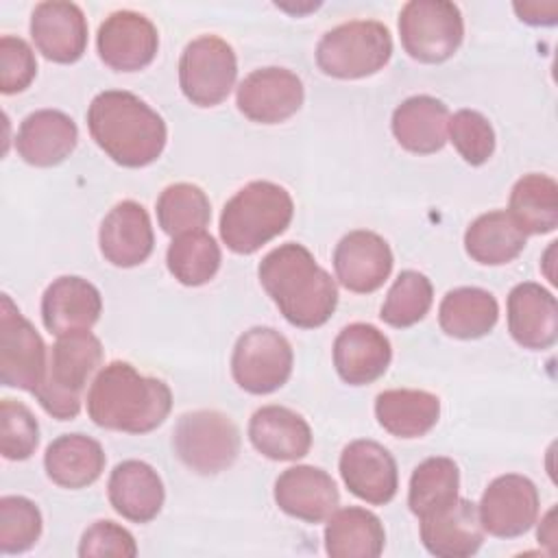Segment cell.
<instances>
[{
  "label": "cell",
  "instance_id": "1",
  "mask_svg": "<svg viewBox=\"0 0 558 558\" xmlns=\"http://www.w3.org/2000/svg\"><path fill=\"white\" fill-rule=\"evenodd\" d=\"M259 283L281 316L301 329L325 325L338 305V286L314 255L296 242H286L264 255Z\"/></svg>",
  "mask_w": 558,
  "mask_h": 558
},
{
  "label": "cell",
  "instance_id": "2",
  "mask_svg": "<svg viewBox=\"0 0 558 558\" xmlns=\"http://www.w3.org/2000/svg\"><path fill=\"white\" fill-rule=\"evenodd\" d=\"M87 129L107 157L124 168L150 166L168 142L163 118L124 89H105L94 96L87 109Z\"/></svg>",
  "mask_w": 558,
  "mask_h": 558
},
{
  "label": "cell",
  "instance_id": "3",
  "mask_svg": "<svg viewBox=\"0 0 558 558\" xmlns=\"http://www.w3.org/2000/svg\"><path fill=\"white\" fill-rule=\"evenodd\" d=\"M172 410V392L166 381L142 375L129 362L107 364L87 390V414L105 429L148 434Z\"/></svg>",
  "mask_w": 558,
  "mask_h": 558
},
{
  "label": "cell",
  "instance_id": "4",
  "mask_svg": "<svg viewBox=\"0 0 558 558\" xmlns=\"http://www.w3.org/2000/svg\"><path fill=\"white\" fill-rule=\"evenodd\" d=\"M294 216V201L272 181H251L238 190L220 214V238L229 251L251 255L281 235Z\"/></svg>",
  "mask_w": 558,
  "mask_h": 558
},
{
  "label": "cell",
  "instance_id": "5",
  "mask_svg": "<svg viewBox=\"0 0 558 558\" xmlns=\"http://www.w3.org/2000/svg\"><path fill=\"white\" fill-rule=\"evenodd\" d=\"M102 362V344L92 331L59 336L48 353V371L35 390L39 405L59 421H72L81 412V397Z\"/></svg>",
  "mask_w": 558,
  "mask_h": 558
},
{
  "label": "cell",
  "instance_id": "6",
  "mask_svg": "<svg viewBox=\"0 0 558 558\" xmlns=\"http://www.w3.org/2000/svg\"><path fill=\"white\" fill-rule=\"evenodd\" d=\"M392 57L388 26L377 20H353L327 31L316 46V65L333 78H364Z\"/></svg>",
  "mask_w": 558,
  "mask_h": 558
},
{
  "label": "cell",
  "instance_id": "7",
  "mask_svg": "<svg viewBox=\"0 0 558 558\" xmlns=\"http://www.w3.org/2000/svg\"><path fill=\"white\" fill-rule=\"evenodd\" d=\"M177 458L198 475L227 471L240 453L235 423L218 410H194L179 416L172 429Z\"/></svg>",
  "mask_w": 558,
  "mask_h": 558
},
{
  "label": "cell",
  "instance_id": "8",
  "mask_svg": "<svg viewBox=\"0 0 558 558\" xmlns=\"http://www.w3.org/2000/svg\"><path fill=\"white\" fill-rule=\"evenodd\" d=\"M403 50L421 63H442L453 57L464 37V20L449 0H410L399 13Z\"/></svg>",
  "mask_w": 558,
  "mask_h": 558
},
{
  "label": "cell",
  "instance_id": "9",
  "mask_svg": "<svg viewBox=\"0 0 558 558\" xmlns=\"http://www.w3.org/2000/svg\"><path fill=\"white\" fill-rule=\"evenodd\" d=\"M294 353L283 333L272 327L246 329L231 353L233 381L251 395H270L292 375Z\"/></svg>",
  "mask_w": 558,
  "mask_h": 558
},
{
  "label": "cell",
  "instance_id": "10",
  "mask_svg": "<svg viewBox=\"0 0 558 558\" xmlns=\"http://www.w3.org/2000/svg\"><path fill=\"white\" fill-rule=\"evenodd\" d=\"M238 59L233 48L218 35L192 39L179 59V87L196 107H216L233 89Z\"/></svg>",
  "mask_w": 558,
  "mask_h": 558
},
{
  "label": "cell",
  "instance_id": "11",
  "mask_svg": "<svg viewBox=\"0 0 558 558\" xmlns=\"http://www.w3.org/2000/svg\"><path fill=\"white\" fill-rule=\"evenodd\" d=\"M48 371V351L33 323L9 294L0 296V381L7 388L33 392Z\"/></svg>",
  "mask_w": 558,
  "mask_h": 558
},
{
  "label": "cell",
  "instance_id": "12",
  "mask_svg": "<svg viewBox=\"0 0 558 558\" xmlns=\"http://www.w3.org/2000/svg\"><path fill=\"white\" fill-rule=\"evenodd\" d=\"M541 497L536 484L519 473L495 477L477 504L484 532L497 538L523 536L538 519Z\"/></svg>",
  "mask_w": 558,
  "mask_h": 558
},
{
  "label": "cell",
  "instance_id": "13",
  "mask_svg": "<svg viewBox=\"0 0 558 558\" xmlns=\"http://www.w3.org/2000/svg\"><path fill=\"white\" fill-rule=\"evenodd\" d=\"M303 98V81L292 70L275 65L253 70L235 92L240 113L257 124H279L292 118Z\"/></svg>",
  "mask_w": 558,
  "mask_h": 558
},
{
  "label": "cell",
  "instance_id": "14",
  "mask_svg": "<svg viewBox=\"0 0 558 558\" xmlns=\"http://www.w3.org/2000/svg\"><path fill=\"white\" fill-rule=\"evenodd\" d=\"M98 57L116 72H137L153 63L159 48L155 24L135 11H116L98 26Z\"/></svg>",
  "mask_w": 558,
  "mask_h": 558
},
{
  "label": "cell",
  "instance_id": "15",
  "mask_svg": "<svg viewBox=\"0 0 558 558\" xmlns=\"http://www.w3.org/2000/svg\"><path fill=\"white\" fill-rule=\"evenodd\" d=\"M338 469L349 493L371 506H384L397 495V462L392 453L375 440L360 438L349 442L340 453Z\"/></svg>",
  "mask_w": 558,
  "mask_h": 558
},
{
  "label": "cell",
  "instance_id": "16",
  "mask_svg": "<svg viewBox=\"0 0 558 558\" xmlns=\"http://www.w3.org/2000/svg\"><path fill=\"white\" fill-rule=\"evenodd\" d=\"M392 264L395 257L388 242L375 231H349L333 248L336 279L355 294L379 290L390 277Z\"/></svg>",
  "mask_w": 558,
  "mask_h": 558
},
{
  "label": "cell",
  "instance_id": "17",
  "mask_svg": "<svg viewBox=\"0 0 558 558\" xmlns=\"http://www.w3.org/2000/svg\"><path fill=\"white\" fill-rule=\"evenodd\" d=\"M275 504L288 517L305 523H323L340 506V493L327 471L312 464H296L277 477Z\"/></svg>",
  "mask_w": 558,
  "mask_h": 558
},
{
  "label": "cell",
  "instance_id": "18",
  "mask_svg": "<svg viewBox=\"0 0 558 558\" xmlns=\"http://www.w3.org/2000/svg\"><path fill=\"white\" fill-rule=\"evenodd\" d=\"M31 37L48 61L74 63L87 48V20L74 2H39L31 15Z\"/></svg>",
  "mask_w": 558,
  "mask_h": 558
},
{
  "label": "cell",
  "instance_id": "19",
  "mask_svg": "<svg viewBox=\"0 0 558 558\" xmlns=\"http://www.w3.org/2000/svg\"><path fill=\"white\" fill-rule=\"evenodd\" d=\"M390 360V340L375 325L351 323L333 340V366L349 386L377 381L388 371Z\"/></svg>",
  "mask_w": 558,
  "mask_h": 558
},
{
  "label": "cell",
  "instance_id": "20",
  "mask_svg": "<svg viewBox=\"0 0 558 558\" xmlns=\"http://www.w3.org/2000/svg\"><path fill=\"white\" fill-rule=\"evenodd\" d=\"M98 244L102 257L118 268L144 264L155 248L148 211L135 201L118 203L100 222Z\"/></svg>",
  "mask_w": 558,
  "mask_h": 558
},
{
  "label": "cell",
  "instance_id": "21",
  "mask_svg": "<svg viewBox=\"0 0 558 558\" xmlns=\"http://www.w3.org/2000/svg\"><path fill=\"white\" fill-rule=\"evenodd\" d=\"M508 331L512 340L530 351H545L558 338L556 296L534 281L517 283L508 294Z\"/></svg>",
  "mask_w": 558,
  "mask_h": 558
},
{
  "label": "cell",
  "instance_id": "22",
  "mask_svg": "<svg viewBox=\"0 0 558 558\" xmlns=\"http://www.w3.org/2000/svg\"><path fill=\"white\" fill-rule=\"evenodd\" d=\"M102 312V296L94 283L76 275L54 279L41 296V318L50 333L89 331Z\"/></svg>",
  "mask_w": 558,
  "mask_h": 558
},
{
  "label": "cell",
  "instance_id": "23",
  "mask_svg": "<svg viewBox=\"0 0 558 558\" xmlns=\"http://www.w3.org/2000/svg\"><path fill=\"white\" fill-rule=\"evenodd\" d=\"M421 543L436 558H469L484 543L477 506L458 497L447 508L418 519Z\"/></svg>",
  "mask_w": 558,
  "mask_h": 558
},
{
  "label": "cell",
  "instance_id": "24",
  "mask_svg": "<svg viewBox=\"0 0 558 558\" xmlns=\"http://www.w3.org/2000/svg\"><path fill=\"white\" fill-rule=\"evenodd\" d=\"M78 142L76 122L59 109L28 113L17 129V155L35 168H52L65 161Z\"/></svg>",
  "mask_w": 558,
  "mask_h": 558
},
{
  "label": "cell",
  "instance_id": "25",
  "mask_svg": "<svg viewBox=\"0 0 558 558\" xmlns=\"http://www.w3.org/2000/svg\"><path fill=\"white\" fill-rule=\"evenodd\" d=\"M107 495L113 510L133 523L153 521L163 506L166 490L159 473L142 460H124L113 466Z\"/></svg>",
  "mask_w": 558,
  "mask_h": 558
},
{
  "label": "cell",
  "instance_id": "26",
  "mask_svg": "<svg viewBox=\"0 0 558 558\" xmlns=\"http://www.w3.org/2000/svg\"><path fill=\"white\" fill-rule=\"evenodd\" d=\"M251 445L268 460H299L312 449V429L307 421L283 405H264L248 421Z\"/></svg>",
  "mask_w": 558,
  "mask_h": 558
},
{
  "label": "cell",
  "instance_id": "27",
  "mask_svg": "<svg viewBox=\"0 0 558 558\" xmlns=\"http://www.w3.org/2000/svg\"><path fill=\"white\" fill-rule=\"evenodd\" d=\"M447 105L427 94L405 98L397 105L390 120V129L399 146L414 155L438 153L447 144Z\"/></svg>",
  "mask_w": 558,
  "mask_h": 558
},
{
  "label": "cell",
  "instance_id": "28",
  "mask_svg": "<svg viewBox=\"0 0 558 558\" xmlns=\"http://www.w3.org/2000/svg\"><path fill=\"white\" fill-rule=\"evenodd\" d=\"M107 456L98 440L85 434H63L44 453L46 475L61 488L92 486L105 471Z\"/></svg>",
  "mask_w": 558,
  "mask_h": 558
},
{
  "label": "cell",
  "instance_id": "29",
  "mask_svg": "<svg viewBox=\"0 0 558 558\" xmlns=\"http://www.w3.org/2000/svg\"><path fill=\"white\" fill-rule=\"evenodd\" d=\"M386 532L377 514L366 508H336L325 525V551L331 558H377Z\"/></svg>",
  "mask_w": 558,
  "mask_h": 558
},
{
  "label": "cell",
  "instance_id": "30",
  "mask_svg": "<svg viewBox=\"0 0 558 558\" xmlns=\"http://www.w3.org/2000/svg\"><path fill=\"white\" fill-rule=\"evenodd\" d=\"M375 416L397 438H421L438 423L440 399L427 390H384L375 399Z\"/></svg>",
  "mask_w": 558,
  "mask_h": 558
},
{
  "label": "cell",
  "instance_id": "31",
  "mask_svg": "<svg viewBox=\"0 0 558 558\" xmlns=\"http://www.w3.org/2000/svg\"><path fill=\"white\" fill-rule=\"evenodd\" d=\"M499 318L497 299L475 286L449 290L438 307L440 329L458 340H475L493 331Z\"/></svg>",
  "mask_w": 558,
  "mask_h": 558
},
{
  "label": "cell",
  "instance_id": "32",
  "mask_svg": "<svg viewBox=\"0 0 558 558\" xmlns=\"http://www.w3.org/2000/svg\"><path fill=\"white\" fill-rule=\"evenodd\" d=\"M527 235L517 227L508 211L495 209L477 216L464 231L466 255L484 266H504L525 248Z\"/></svg>",
  "mask_w": 558,
  "mask_h": 558
},
{
  "label": "cell",
  "instance_id": "33",
  "mask_svg": "<svg viewBox=\"0 0 558 558\" xmlns=\"http://www.w3.org/2000/svg\"><path fill=\"white\" fill-rule=\"evenodd\" d=\"M508 214L525 235L551 233L558 227V183L547 174H523L512 185Z\"/></svg>",
  "mask_w": 558,
  "mask_h": 558
},
{
  "label": "cell",
  "instance_id": "34",
  "mask_svg": "<svg viewBox=\"0 0 558 558\" xmlns=\"http://www.w3.org/2000/svg\"><path fill=\"white\" fill-rule=\"evenodd\" d=\"M460 471L451 458L434 456L423 460L410 477L408 506L414 517L425 519L458 499Z\"/></svg>",
  "mask_w": 558,
  "mask_h": 558
},
{
  "label": "cell",
  "instance_id": "35",
  "mask_svg": "<svg viewBox=\"0 0 558 558\" xmlns=\"http://www.w3.org/2000/svg\"><path fill=\"white\" fill-rule=\"evenodd\" d=\"M222 253L214 235H209L205 229L203 231H187L177 238H172L168 253H166V264L170 275L190 288L203 286L211 281L220 268Z\"/></svg>",
  "mask_w": 558,
  "mask_h": 558
},
{
  "label": "cell",
  "instance_id": "36",
  "mask_svg": "<svg viewBox=\"0 0 558 558\" xmlns=\"http://www.w3.org/2000/svg\"><path fill=\"white\" fill-rule=\"evenodd\" d=\"M209 218V198L194 183H172L157 198V222L172 238L187 231H203Z\"/></svg>",
  "mask_w": 558,
  "mask_h": 558
},
{
  "label": "cell",
  "instance_id": "37",
  "mask_svg": "<svg viewBox=\"0 0 558 558\" xmlns=\"http://www.w3.org/2000/svg\"><path fill=\"white\" fill-rule=\"evenodd\" d=\"M432 281L418 270H403L390 286L379 316L386 325L405 329L425 318V314L432 307Z\"/></svg>",
  "mask_w": 558,
  "mask_h": 558
},
{
  "label": "cell",
  "instance_id": "38",
  "mask_svg": "<svg viewBox=\"0 0 558 558\" xmlns=\"http://www.w3.org/2000/svg\"><path fill=\"white\" fill-rule=\"evenodd\" d=\"M41 512L35 501L22 495L0 499V551L24 554L41 536Z\"/></svg>",
  "mask_w": 558,
  "mask_h": 558
},
{
  "label": "cell",
  "instance_id": "39",
  "mask_svg": "<svg viewBox=\"0 0 558 558\" xmlns=\"http://www.w3.org/2000/svg\"><path fill=\"white\" fill-rule=\"evenodd\" d=\"M447 137L471 166L486 163L495 153V129L488 118L475 109H460L449 116Z\"/></svg>",
  "mask_w": 558,
  "mask_h": 558
},
{
  "label": "cell",
  "instance_id": "40",
  "mask_svg": "<svg viewBox=\"0 0 558 558\" xmlns=\"http://www.w3.org/2000/svg\"><path fill=\"white\" fill-rule=\"evenodd\" d=\"M39 445V425L33 412L15 399L0 403V453L7 460H28Z\"/></svg>",
  "mask_w": 558,
  "mask_h": 558
},
{
  "label": "cell",
  "instance_id": "41",
  "mask_svg": "<svg viewBox=\"0 0 558 558\" xmlns=\"http://www.w3.org/2000/svg\"><path fill=\"white\" fill-rule=\"evenodd\" d=\"M37 74V61L33 48L13 35L0 39V92L17 94L24 92Z\"/></svg>",
  "mask_w": 558,
  "mask_h": 558
},
{
  "label": "cell",
  "instance_id": "42",
  "mask_svg": "<svg viewBox=\"0 0 558 558\" xmlns=\"http://www.w3.org/2000/svg\"><path fill=\"white\" fill-rule=\"evenodd\" d=\"M81 558H133L137 556V543L133 534L118 525L116 521H96L92 523L78 543Z\"/></svg>",
  "mask_w": 558,
  "mask_h": 558
},
{
  "label": "cell",
  "instance_id": "43",
  "mask_svg": "<svg viewBox=\"0 0 558 558\" xmlns=\"http://www.w3.org/2000/svg\"><path fill=\"white\" fill-rule=\"evenodd\" d=\"M514 13L532 26H551L558 22V2H514Z\"/></svg>",
  "mask_w": 558,
  "mask_h": 558
},
{
  "label": "cell",
  "instance_id": "44",
  "mask_svg": "<svg viewBox=\"0 0 558 558\" xmlns=\"http://www.w3.org/2000/svg\"><path fill=\"white\" fill-rule=\"evenodd\" d=\"M554 514H556V508H549V512L543 517L541 525H538V532H536V538L538 543H545V545H554L556 541V525H554Z\"/></svg>",
  "mask_w": 558,
  "mask_h": 558
}]
</instances>
